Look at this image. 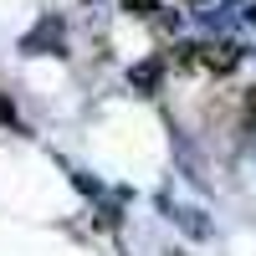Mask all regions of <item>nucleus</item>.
Listing matches in <instances>:
<instances>
[{
    "label": "nucleus",
    "instance_id": "nucleus-2",
    "mask_svg": "<svg viewBox=\"0 0 256 256\" xmlns=\"http://www.w3.org/2000/svg\"><path fill=\"white\" fill-rule=\"evenodd\" d=\"M20 46H26V52H41V46H62V20H56V16H46V20H41V26L26 36V41H20Z\"/></svg>",
    "mask_w": 256,
    "mask_h": 256
},
{
    "label": "nucleus",
    "instance_id": "nucleus-3",
    "mask_svg": "<svg viewBox=\"0 0 256 256\" xmlns=\"http://www.w3.org/2000/svg\"><path fill=\"white\" fill-rule=\"evenodd\" d=\"M154 82H159V67H134V88H154Z\"/></svg>",
    "mask_w": 256,
    "mask_h": 256
},
{
    "label": "nucleus",
    "instance_id": "nucleus-1",
    "mask_svg": "<svg viewBox=\"0 0 256 256\" xmlns=\"http://www.w3.org/2000/svg\"><path fill=\"white\" fill-rule=\"evenodd\" d=\"M180 67H200V72H230L236 67V46H220V41H200V46H180Z\"/></svg>",
    "mask_w": 256,
    "mask_h": 256
},
{
    "label": "nucleus",
    "instance_id": "nucleus-5",
    "mask_svg": "<svg viewBox=\"0 0 256 256\" xmlns=\"http://www.w3.org/2000/svg\"><path fill=\"white\" fill-rule=\"evenodd\" d=\"M246 113H251V123H256V88L246 92Z\"/></svg>",
    "mask_w": 256,
    "mask_h": 256
},
{
    "label": "nucleus",
    "instance_id": "nucleus-4",
    "mask_svg": "<svg viewBox=\"0 0 256 256\" xmlns=\"http://www.w3.org/2000/svg\"><path fill=\"white\" fill-rule=\"evenodd\" d=\"M0 123H10V128H20V118H16V108H10L6 98H0Z\"/></svg>",
    "mask_w": 256,
    "mask_h": 256
}]
</instances>
